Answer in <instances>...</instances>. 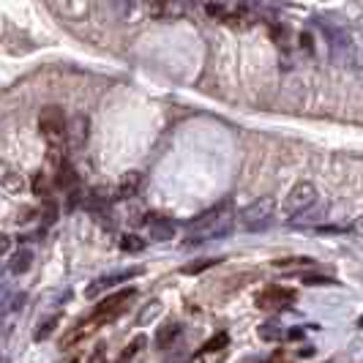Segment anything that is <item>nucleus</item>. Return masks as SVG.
<instances>
[{
    "label": "nucleus",
    "instance_id": "32",
    "mask_svg": "<svg viewBox=\"0 0 363 363\" xmlns=\"http://www.w3.org/2000/svg\"><path fill=\"white\" fill-rule=\"evenodd\" d=\"M183 3H186V6H189V8H194V6H197L199 0H183Z\"/></svg>",
    "mask_w": 363,
    "mask_h": 363
},
{
    "label": "nucleus",
    "instance_id": "27",
    "mask_svg": "<svg viewBox=\"0 0 363 363\" xmlns=\"http://www.w3.org/2000/svg\"><path fill=\"white\" fill-rule=\"evenodd\" d=\"M300 47H303L309 55H314V41H311V33H300Z\"/></svg>",
    "mask_w": 363,
    "mask_h": 363
},
{
    "label": "nucleus",
    "instance_id": "29",
    "mask_svg": "<svg viewBox=\"0 0 363 363\" xmlns=\"http://www.w3.org/2000/svg\"><path fill=\"white\" fill-rule=\"evenodd\" d=\"M36 216H38V213H36L33 208H22V213H20V219H17V222H20V224H25V222H31V219H36Z\"/></svg>",
    "mask_w": 363,
    "mask_h": 363
},
{
    "label": "nucleus",
    "instance_id": "7",
    "mask_svg": "<svg viewBox=\"0 0 363 363\" xmlns=\"http://www.w3.org/2000/svg\"><path fill=\"white\" fill-rule=\"evenodd\" d=\"M295 298H298L295 290H290V287H268V290L260 293V298H257V306H260V309H273V311H279V309L293 306Z\"/></svg>",
    "mask_w": 363,
    "mask_h": 363
},
{
    "label": "nucleus",
    "instance_id": "18",
    "mask_svg": "<svg viewBox=\"0 0 363 363\" xmlns=\"http://www.w3.org/2000/svg\"><path fill=\"white\" fill-rule=\"evenodd\" d=\"M3 189H6L8 194H20V192L25 189V180H22L20 175H6V178H3Z\"/></svg>",
    "mask_w": 363,
    "mask_h": 363
},
{
    "label": "nucleus",
    "instance_id": "10",
    "mask_svg": "<svg viewBox=\"0 0 363 363\" xmlns=\"http://www.w3.org/2000/svg\"><path fill=\"white\" fill-rule=\"evenodd\" d=\"M139 273V268H132V270H123V273H115V276H104V279H96V281H91L88 284V290H85V295L88 298H96L99 293H104L107 287H112V284H121V281H126V279H132Z\"/></svg>",
    "mask_w": 363,
    "mask_h": 363
},
{
    "label": "nucleus",
    "instance_id": "17",
    "mask_svg": "<svg viewBox=\"0 0 363 363\" xmlns=\"http://www.w3.org/2000/svg\"><path fill=\"white\" fill-rule=\"evenodd\" d=\"M230 344V336L227 333H216L205 347H202V353H219V350H224Z\"/></svg>",
    "mask_w": 363,
    "mask_h": 363
},
{
    "label": "nucleus",
    "instance_id": "16",
    "mask_svg": "<svg viewBox=\"0 0 363 363\" xmlns=\"http://www.w3.org/2000/svg\"><path fill=\"white\" fill-rule=\"evenodd\" d=\"M121 249L129 252V254H137V252L145 249V240L137 232H126V235H121Z\"/></svg>",
    "mask_w": 363,
    "mask_h": 363
},
{
    "label": "nucleus",
    "instance_id": "19",
    "mask_svg": "<svg viewBox=\"0 0 363 363\" xmlns=\"http://www.w3.org/2000/svg\"><path fill=\"white\" fill-rule=\"evenodd\" d=\"M279 336H281V325H279V323H273V320H270V323H265L263 328H260V339H265V341H276Z\"/></svg>",
    "mask_w": 363,
    "mask_h": 363
},
{
    "label": "nucleus",
    "instance_id": "15",
    "mask_svg": "<svg viewBox=\"0 0 363 363\" xmlns=\"http://www.w3.org/2000/svg\"><path fill=\"white\" fill-rule=\"evenodd\" d=\"M219 263H222V260H216V257H208V260H194V263L183 265V273H186V276H197V273H205V270L216 268Z\"/></svg>",
    "mask_w": 363,
    "mask_h": 363
},
{
    "label": "nucleus",
    "instance_id": "35",
    "mask_svg": "<svg viewBox=\"0 0 363 363\" xmlns=\"http://www.w3.org/2000/svg\"><path fill=\"white\" fill-rule=\"evenodd\" d=\"M358 325H361V328H363V317H361V320H358Z\"/></svg>",
    "mask_w": 363,
    "mask_h": 363
},
{
    "label": "nucleus",
    "instance_id": "30",
    "mask_svg": "<svg viewBox=\"0 0 363 363\" xmlns=\"http://www.w3.org/2000/svg\"><path fill=\"white\" fill-rule=\"evenodd\" d=\"M279 268H287V265H309V260H303V257H290V260H279Z\"/></svg>",
    "mask_w": 363,
    "mask_h": 363
},
{
    "label": "nucleus",
    "instance_id": "36",
    "mask_svg": "<svg viewBox=\"0 0 363 363\" xmlns=\"http://www.w3.org/2000/svg\"><path fill=\"white\" fill-rule=\"evenodd\" d=\"M192 363H199V358H197V361H192Z\"/></svg>",
    "mask_w": 363,
    "mask_h": 363
},
{
    "label": "nucleus",
    "instance_id": "11",
    "mask_svg": "<svg viewBox=\"0 0 363 363\" xmlns=\"http://www.w3.org/2000/svg\"><path fill=\"white\" fill-rule=\"evenodd\" d=\"M180 333H183V325H180V323H164L162 328L156 330V347H159V350H169V347L180 339Z\"/></svg>",
    "mask_w": 363,
    "mask_h": 363
},
{
    "label": "nucleus",
    "instance_id": "5",
    "mask_svg": "<svg viewBox=\"0 0 363 363\" xmlns=\"http://www.w3.org/2000/svg\"><path fill=\"white\" fill-rule=\"evenodd\" d=\"M134 298H137V290H134V287H129V290H121V293H115V295H109V298H104L99 306H96L93 317H96L99 323L115 320V317H121V314L132 306Z\"/></svg>",
    "mask_w": 363,
    "mask_h": 363
},
{
    "label": "nucleus",
    "instance_id": "4",
    "mask_svg": "<svg viewBox=\"0 0 363 363\" xmlns=\"http://www.w3.org/2000/svg\"><path fill=\"white\" fill-rule=\"evenodd\" d=\"M273 210H276V199L273 197L254 199L252 205H246V208L240 210V224H243L249 232H260L270 224Z\"/></svg>",
    "mask_w": 363,
    "mask_h": 363
},
{
    "label": "nucleus",
    "instance_id": "1",
    "mask_svg": "<svg viewBox=\"0 0 363 363\" xmlns=\"http://www.w3.org/2000/svg\"><path fill=\"white\" fill-rule=\"evenodd\" d=\"M232 230V205L230 202H219L210 210L199 213L197 219H192L186 224L189 240H208V238H222Z\"/></svg>",
    "mask_w": 363,
    "mask_h": 363
},
{
    "label": "nucleus",
    "instance_id": "25",
    "mask_svg": "<svg viewBox=\"0 0 363 363\" xmlns=\"http://www.w3.org/2000/svg\"><path fill=\"white\" fill-rule=\"evenodd\" d=\"M159 311H162V303H150V306L139 314V323H142V325H145V323H150V317H153V314H159Z\"/></svg>",
    "mask_w": 363,
    "mask_h": 363
},
{
    "label": "nucleus",
    "instance_id": "31",
    "mask_svg": "<svg viewBox=\"0 0 363 363\" xmlns=\"http://www.w3.org/2000/svg\"><path fill=\"white\" fill-rule=\"evenodd\" d=\"M350 232H353V235H358V238H363V216H358V219L350 224Z\"/></svg>",
    "mask_w": 363,
    "mask_h": 363
},
{
    "label": "nucleus",
    "instance_id": "3",
    "mask_svg": "<svg viewBox=\"0 0 363 363\" xmlns=\"http://www.w3.org/2000/svg\"><path fill=\"white\" fill-rule=\"evenodd\" d=\"M320 28L325 33V41H328V49H330V58L336 63H350L355 58V47H353V38L344 28L339 25H330L325 20H320Z\"/></svg>",
    "mask_w": 363,
    "mask_h": 363
},
{
    "label": "nucleus",
    "instance_id": "21",
    "mask_svg": "<svg viewBox=\"0 0 363 363\" xmlns=\"http://www.w3.org/2000/svg\"><path fill=\"white\" fill-rule=\"evenodd\" d=\"M303 284H336L330 276H317V273H303Z\"/></svg>",
    "mask_w": 363,
    "mask_h": 363
},
{
    "label": "nucleus",
    "instance_id": "13",
    "mask_svg": "<svg viewBox=\"0 0 363 363\" xmlns=\"http://www.w3.org/2000/svg\"><path fill=\"white\" fill-rule=\"evenodd\" d=\"M31 265H33V252L31 249H20V252H14L11 254V263H8V268H11V273H28L31 270Z\"/></svg>",
    "mask_w": 363,
    "mask_h": 363
},
{
    "label": "nucleus",
    "instance_id": "14",
    "mask_svg": "<svg viewBox=\"0 0 363 363\" xmlns=\"http://www.w3.org/2000/svg\"><path fill=\"white\" fill-rule=\"evenodd\" d=\"M55 186H58V189H66V192H74V189H77V172H74V167L68 164V162L55 172Z\"/></svg>",
    "mask_w": 363,
    "mask_h": 363
},
{
    "label": "nucleus",
    "instance_id": "2",
    "mask_svg": "<svg viewBox=\"0 0 363 363\" xmlns=\"http://www.w3.org/2000/svg\"><path fill=\"white\" fill-rule=\"evenodd\" d=\"M38 132L49 145H66L68 142V118L58 104H49L38 112Z\"/></svg>",
    "mask_w": 363,
    "mask_h": 363
},
{
    "label": "nucleus",
    "instance_id": "22",
    "mask_svg": "<svg viewBox=\"0 0 363 363\" xmlns=\"http://www.w3.org/2000/svg\"><path fill=\"white\" fill-rule=\"evenodd\" d=\"M41 216H44V222H47V224H52V222L58 219V205H55V202L49 199V202L44 205V210H41Z\"/></svg>",
    "mask_w": 363,
    "mask_h": 363
},
{
    "label": "nucleus",
    "instance_id": "34",
    "mask_svg": "<svg viewBox=\"0 0 363 363\" xmlns=\"http://www.w3.org/2000/svg\"><path fill=\"white\" fill-rule=\"evenodd\" d=\"M167 363H178V358H169V361H167Z\"/></svg>",
    "mask_w": 363,
    "mask_h": 363
},
{
    "label": "nucleus",
    "instance_id": "33",
    "mask_svg": "<svg viewBox=\"0 0 363 363\" xmlns=\"http://www.w3.org/2000/svg\"><path fill=\"white\" fill-rule=\"evenodd\" d=\"M118 363H132V358H126V355H121V358H118Z\"/></svg>",
    "mask_w": 363,
    "mask_h": 363
},
{
    "label": "nucleus",
    "instance_id": "8",
    "mask_svg": "<svg viewBox=\"0 0 363 363\" xmlns=\"http://www.w3.org/2000/svg\"><path fill=\"white\" fill-rule=\"evenodd\" d=\"M88 132H91V123H88V115H77L71 123H68V148L71 150H79L85 148L88 142Z\"/></svg>",
    "mask_w": 363,
    "mask_h": 363
},
{
    "label": "nucleus",
    "instance_id": "24",
    "mask_svg": "<svg viewBox=\"0 0 363 363\" xmlns=\"http://www.w3.org/2000/svg\"><path fill=\"white\" fill-rule=\"evenodd\" d=\"M142 344H145V339H142V336H137V339H134L132 344H129V347H126V350H123L121 355H126V358H134V355H137V353L142 350Z\"/></svg>",
    "mask_w": 363,
    "mask_h": 363
},
{
    "label": "nucleus",
    "instance_id": "26",
    "mask_svg": "<svg viewBox=\"0 0 363 363\" xmlns=\"http://www.w3.org/2000/svg\"><path fill=\"white\" fill-rule=\"evenodd\" d=\"M33 192L36 194H41V197L47 194V175H44V172H38L33 178Z\"/></svg>",
    "mask_w": 363,
    "mask_h": 363
},
{
    "label": "nucleus",
    "instance_id": "37",
    "mask_svg": "<svg viewBox=\"0 0 363 363\" xmlns=\"http://www.w3.org/2000/svg\"><path fill=\"white\" fill-rule=\"evenodd\" d=\"M0 363H3V358H0Z\"/></svg>",
    "mask_w": 363,
    "mask_h": 363
},
{
    "label": "nucleus",
    "instance_id": "6",
    "mask_svg": "<svg viewBox=\"0 0 363 363\" xmlns=\"http://www.w3.org/2000/svg\"><path fill=\"white\" fill-rule=\"evenodd\" d=\"M314 202H317V186L309 183V180H300V183L293 186V192L284 199V210H287L290 216H298V213L309 210Z\"/></svg>",
    "mask_w": 363,
    "mask_h": 363
},
{
    "label": "nucleus",
    "instance_id": "20",
    "mask_svg": "<svg viewBox=\"0 0 363 363\" xmlns=\"http://www.w3.org/2000/svg\"><path fill=\"white\" fill-rule=\"evenodd\" d=\"M58 328V317H49V320H44L41 325H38V330H36V341H44L52 330Z\"/></svg>",
    "mask_w": 363,
    "mask_h": 363
},
{
    "label": "nucleus",
    "instance_id": "9",
    "mask_svg": "<svg viewBox=\"0 0 363 363\" xmlns=\"http://www.w3.org/2000/svg\"><path fill=\"white\" fill-rule=\"evenodd\" d=\"M139 186H142V172H126V175L118 180V186L112 189V197L115 199H132V197H137Z\"/></svg>",
    "mask_w": 363,
    "mask_h": 363
},
{
    "label": "nucleus",
    "instance_id": "12",
    "mask_svg": "<svg viewBox=\"0 0 363 363\" xmlns=\"http://www.w3.org/2000/svg\"><path fill=\"white\" fill-rule=\"evenodd\" d=\"M175 232H178V227H175L172 219H153L150 222V238L153 240H172Z\"/></svg>",
    "mask_w": 363,
    "mask_h": 363
},
{
    "label": "nucleus",
    "instance_id": "23",
    "mask_svg": "<svg viewBox=\"0 0 363 363\" xmlns=\"http://www.w3.org/2000/svg\"><path fill=\"white\" fill-rule=\"evenodd\" d=\"M88 363H107V344H96V350L91 353Z\"/></svg>",
    "mask_w": 363,
    "mask_h": 363
},
{
    "label": "nucleus",
    "instance_id": "28",
    "mask_svg": "<svg viewBox=\"0 0 363 363\" xmlns=\"http://www.w3.org/2000/svg\"><path fill=\"white\" fill-rule=\"evenodd\" d=\"M11 252V238L6 232H0V257H6Z\"/></svg>",
    "mask_w": 363,
    "mask_h": 363
}]
</instances>
